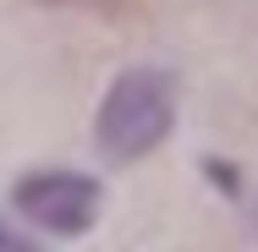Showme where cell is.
Listing matches in <instances>:
<instances>
[{
	"instance_id": "1",
	"label": "cell",
	"mask_w": 258,
	"mask_h": 252,
	"mask_svg": "<svg viewBox=\"0 0 258 252\" xmlns=\"http://www.w3.org/2000/svg\"><path fill=\"white\" fill-rule=\"evenodd\" d=\"M176 126V77L165 66H126L94 110V148L110 164H138Z\"/></svg>"
},
{
	"instance_id": "2",
	"label": "cell",
	"mask_w": 258,
	"mask_h": 252,
	"mask_svg": "<svg viewBox=\"0 0 258 252\" xmlns=\"http://www.w3.org/2000/svg\"><path fill=\"white\" fill-rule=\"evenodd\" d=\"M11 203L28 225H39L50 236H88L99 219L104 187L83 170H28V176H17Z\"/></svg>"
},
{
	"instance_id": "3",
	"label": "cell",
	"mask_w": 258,
	"mask_h": 252,
	"mask_svg": "<svg viewBox=\"0 0 258 252\" xmlns=\"http://www.w3.org/2000/svg\"><path fill=\"white\" fill-rule=\"evenodd\" d=\"M0 252H44V247H33L17 225H6V219H0Z\"/></svg>"
},
{
	"instance_id": "4",
	"label": "cell",
	"mask_w": 258,
	"mask_h": 252,
	"mask_svg": "<svg viewBox=\"0 0 258 252\" xmlns=\"http://www.w3.org/2000/svg\"><path fill=\"white\" fill-rule=\"evenodd\" d=\"M39 6H110V0H39Z\"/></svg>"
},
{
	"instance_id": "5",
	"label": "cell",
	"mask_w": 258,
	"mask_h": 252,
	"mask_svg": "<svg viewBox=\"0 0 258 252\" xmlns=\"http://www.w3.org/2000/svg\"><path fill=\"white\" fill-rule=\"evenodd\" d=\"M253 219H258V214H253Z\"/></svg>"
}]
</instances>
